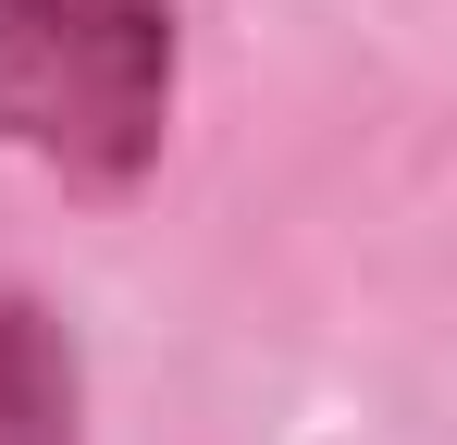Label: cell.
<instances>
[{
	"mask_svg": "<svg viewBox=\"0 0 457 445\" xmlns=\"http://www.w3.org/2000/svg\"><path fill=\"white\" fill-rule=\"evenodd\" d=\"M0 445H87V347L25 273H0Z\"/></svg>",
	"mask_w": 457,
	"mask_h": 445,
	"instance_id": "2",
	"label": "cell"
},
{
	"mask_svg": "<svg viewBox=\"0 0 457 445\" xmlns=\"http://www.w3.org/2000/svg\"><path fill=\"white\" fill-rule=\"evenodd\" d=\"M186 99V0H0V148L87 211H137Z\"/></svg>",
	"mask_w": 457,
	"mask_h": 445,
	"instance_id": "1",
	"label": "cell"
}]
</instances>
